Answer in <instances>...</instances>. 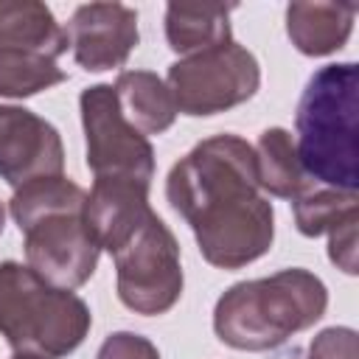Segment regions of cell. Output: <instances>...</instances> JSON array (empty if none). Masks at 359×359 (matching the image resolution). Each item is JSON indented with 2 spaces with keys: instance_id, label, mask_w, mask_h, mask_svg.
Masks as SVG:
<instances>
[{
  "instance_id": "1",
  "label": "cell",
  "mask_w": 359,
  "mask_h": 359,
  "mask_svg": "<svg viewBox=\"0 0 359 359\" xmlns=\"http://www.w3.org/2000/svg\"><path fill=\"white\" fill-rule=\"evenodd\" d=\"M165 199L194 230L202 258L219 269H241L272 247L275 210L261 194L255 151L238 135L205 137L177 160Z\"/></svg>"
},
{
  "instance_id": "20",
  "label": "cell",
  "mask_w": 359,
  "mask_h": 359,
  "mask_svg": "<svg viewBox=\"0 0 359 359\" xmlns=\"http://www.w3.org/2000/svg\"><path fill=\"white\" fill-rule=\"evenodd\" d=\"M95 359H160V351L149 337L135 331H115L101 342Z\"/></svg>"
},
{
  "instance_id": "19",
  "label": "cell",
  "mask_w": 359,
  "mask_h": 359,
  "mask_svg": "<svg viewBox=\"0 0 359 359\" xmlns=\"http://www.w3.org/2000/svg\"><path fill=\"white\" fill-rule=\"evenodd\" d=\"M309 359H359L356 331L348 325L323 328L309 345Z\"/></svg>"
},
{
  "instance_id": "18",
  "label": "cell",
  "mask_w": 359,
  "mask_h": 359,
  "mask_svg": "<svg viewBox=\"0 0 359 359\" xmlns=\"http://www.w3.org/2000/svg\"><path fill=\"white\" fill-rule=\"evenodd\" d=\"M65 79L67 73L45 53L0 48V98H28L62 84Z\"/></svg>"
},
{
  "instance_id": "6",
  "label": "cell",
  "mask_w": 359,
  "mask_h": 359,
  "mask_svg": "<svg viewBox=\"0 0 359 359\" xmlns=\"http://www.w3.org/2000/svg\"><path fill=\"white\" fill-rule=\"evenodd\" d=\"M165 87L177 112L208 118L250 101L261 87L258 59L238 42L182 56L168 67Z\"/></svg>"
},
{
  "instance_id": "17",
  "label": "cell",
  "mask_w": 359,
  "mask_h": 359,
  "mask_svg": "<svg viewBox=\"0 0 359 359\" xmlns=\"http://www.w3.org/2000/svg\"><path fill=\"white\" fill-rule=\"evenodd\" d=\"M294 224L303 236H331L345 224L359 222V194L337 191L325 185H311L306 194L292 199Z\"/></svg>"
},
{
  "instance_id": "5",
  "label": "cell",
  "mask_w": 359,
  "mask_h": 359,
  "mask_svg": "<svg viewBox=\"0 0 359 359\" xmlns=\"http://www.w3.org/2000/svg\"><path fill=\"white\" fill-rule=\"evenodd\" d=\"M90 323L79 294L50 286L28 264H0V337L14 353L62 359L84 342Z\"/></svg>"
},
{
  "instance_id": "10",
  "label": "cell",
  "mask_w": 359,
  "mask_h": 359,
  "mask_svg": "<svg viewBox=\"0 0 359 359\" xmlns=\"http://www.w3.org/2000/svg\"><path fill=\"white\" fill-rule=\"evenodd\" d=\"M67 42L87 73L121 67L140 42L137 11L123 3H84L67 22Z\"/></svg>"
},
{
  "instance_id": "8",
  "label": "cell",
  "mask_w": 359,
  "mask_h": 359,
  "mask_svg": "<svg viewBox=\"0 0 359 359\" xmlns=\"http://www.w3.org/2000/svg\"><path fill=\"white\" fill-rule=\"evenodd\" d=\"M87 168L95 177H126L151 185L154 149L123 115L112 84H93L79 95Z\"/></svg>"
},
{
  "instance_id": "15",
  "label": "cell",
  "mask_w": 359,
  "mask_h": 359,
  "mask_svg": "<svg viewBox=\"0 0 359 359\" xmlns=\"http://www.w3.org/2000/svg\"><path fill=\"white\" fill-rule=\"evenodd\" d=\"M115 98L121 115L140 132V135H160L171 129L177 118V107L165 81L151 70H123L115 84Z\"/></svg>"
},
{
  "instance_id": "23",
  "label": "cell",
  "mask_w": 359,
  "mask_h": 359,
  "mask_svg": "<svg viewBox=\"0 0 359 359\" xmlns=\"http://www.w3.org/2000/svg\"><path fill=\"white\" fill-rule=\"evenodd\" d=\"M11 359H39V356H28V353H14Z\"/></svg>"
},
{
  "instance_id": "4",
  "label": "cell",
  "mask_w": 359,
  "mask_h": 359,
  "mask_svg": "<svg viewBox=\"0 0 359 359\" xmlns=\"http://www.w3.org/2000/svg\"><path fill=\"white\" fill-rule=\"evenodd\" d=\"M356 93L359 70L353 62L323 65L306 84L294 129L297 157L314 185L359 191L356 146Z\"/></svg>"
},
{
  "instance_id": "9",
  "label": "cell",
  "mask_w": 359,
  "mask_h": 359,
  "mask_svg": "<svg viewBox=\"0 0 359 359\" xmlns=\"http://www.w3.org/2000/svg\"><path fill=\"white\" fill-rule=\"evenodd\" d=\"M65 146L56 126L25 107L0 104V180L14 191L42 177H62Z\"/></svg>"
},
{
  "instance_id": "11",
  "label": "cell",
  "mask_w": 359,
  "mask_h": 359,
  "mask_svg": "<svg viewBox=\"0 0 359 359\" xmlns=\"http://www.w3.org/2000/svg\"><path fill=\"white\" fill-rule=\"evenodd\" d=\"M149 188L151 185L126 177H95L84 202V224L98 250L115 255L154 213L149 205Z\"/></svg>"
},
{
  "instance_id": "13",
  "label": "cell",
  "mask_w": 359,
  "mask_h": 359,
  "mask_svg": "<svg viewBox=\"0 0 359 359\" xmlns=\"http://www.w3.org/2000/svg\"><path fill=\"white\" fill-rule=\"evenodd\" d=\"M233 3H168L165 6V39L180 56H194L233 39L230 14Z\"/></svg>"
},
{
  "instance_id": "12",
  "label": "cell",
  "mask_w": 359,
  "mask_h": 359,
  "mask_svg": "<svg viewBox=\"0 0 359 359\" xmlns=\"http://www.w3.org/2000/svg\"><path fill=\"white\" fill-rule=\"evenodd\" d=\"M356 11V3H289L286 34L300 53L328 56L348 42Z\"/></svg>"
},
{
  "instance_id": "22",
  "label": "cell",
  "mask_w": 359,
  "mask_h": 359,
  "mask_svg": "<svg viewBox=\"0 0 359 359\" xmlns=\"http://www.w3.org/2000/svg\"><path fill=\"white\" fill-rule=\"evenodd\" d=\"M3 227H6V210H3V202H0V233H3Z\"/></svg>"
},
{
  "instance_id": "21",
  "label": "cell",
  "mask_w": 359,
  "mask_h": 359,
  "mask_svg": "<svg viewBox=\"0 0 359 359\" xmlns=\"http://www.w3.org/2000/svg\"><path fill=\"white\" fill-rule=\"evenodd\" d=\"M356 224H345L342 230L328 236V258L345 275H356Z\"/></svg>"
},
{
  "instance_id": "3",
  "label": "cell",
  "mask_w": 359,
  "mask_h": 359,
  "mask_svg": "<svg viewBox=\"0 0 359 359\" xmlns=\"http://www.w3.org/2000/svg\"><path fill=\"white\" fill-rule=\"evenodd\" d=\"M325 309V283L303 266H289L269 278L233 283L216 300L213 331L236 351L261 353L311 328Z\"/></svg>"
},
{
  "instance_id": "16",
  "label": "cell",
  "mask_w": 359,
  "mask_h": 359,
  "mask_svg": "<svg viewBox=\"0 0 359 359\" xmlns=\"http://www.w3.org/2000/svg\"><path fill=\"white\" fill-rule=\"evenodd\" d=\"M252 151H255V174H258L261 191L280 199H297L314 185L306 177L294 149V137L286 129L280 126L264 129Z\"/></svg>"
},
{
  "instance_id": "7",
  "label": "cell",
  "mask_w": 359,
  "mask_h": 359,
  "mask_svg": "<svg viewBox=\"0 0 359 359\" xmlns=\"http://www.w3.org/2000/svg\"><path fill=\"white\" fill-rule=\"evenodd\" d=\"M112 258L118 300L129 311L157 317L174 309L182 294L180 244L157 213H151Z\"/></svg>"
},
{
  "instance_id": "2",
  "label": "cell",
  "mask_w": 359,
  "mask_h": 359,
  "mask_svg": "<svg viewBox=\"0 0 359 359\" xmlns=\"http://www.w3.org/2000/svg\"><path fill=\"white\" fill-rule=\"evenodd\" d=\"M84 202L87 191L65 174L25 182L8 199L28 266L56 289L84 286L98 266L101 250L84 224Z\"/></svg>"
},
{
  "instance_id": "14",
  "label": "cell",
  "mask_w": 359,
  "mask_h": 359,
  "mask_svg": "<svg viewBox=\"0 0 359 359\" xmlns=\"http://www.w3.org/2000/svg\"><path fill=\"white\" fill-rule=\"evenodd\" d=\"M0 48H25L59 59L70 42L53 11L39 0H0Z\"/></svg>"
}]
</instances>
